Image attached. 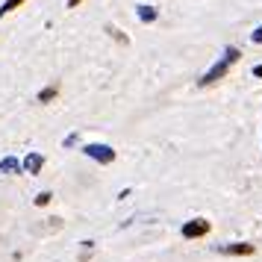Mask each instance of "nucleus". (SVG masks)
<instances>
[{
  "label": "nucleus",
  "mask_w": 262,
  "mask_h": 262,
  "mask_svg": "<svg viewBox=\"0 0 262 262\" xmlns=\"http://www.w3.org/2000/svg\"><path fill=\"white\" fill-rule=\"evenodd\" d=\"M238 56H242V53H238V48H227V50H224V56H221V59L215 62L212 68H209V71H206V74L201 77V85H212V83H218V80H221V77H224V74L230 71V65H233V62H238Z\"/></svg>",
  "instance_id": "f257e3e1"
},
{
  "label": "nucleus",
  "mask_w": 262,
  "mask_h": 262,
  "mask_svg": "<svg viewBox=\"0 0 262 262\" xmlns=\"http://www.w3.org/2000/svg\"><path fill=\"white\" fill-rule=\"evenodd\" d=\"M83 154L89 156V159L100 162V165H109V162H115V150H112L109 144H100V142H89V144L83 147Z\"/></svg>",
  "instance_id": "f03ea898"
},
{
  "label": "nucleus",
  "mask_w": 262,
  "mask_h": 262,
  "mask_svg": "<svg viewBox=\"0 0 262 262\" xmlns=\"http://www.w3.org/2000/svg\"><path fill=\"white\" fill-rule=\"evenodd\" d=\"M209 233V221L206 218H194L189 224H183V236L186 238H198V236H206Z\"/></svg>",
  "instance_id": "7ed1b4c3"
},
{
  "label": "nucleus",
  "mask_w": 262,
  "mask_h": 262,
  "mask_svg": "<svg viewBox=\"0 0 262 262\" xmlns=\"http://www.w3.org/2000/svg\"><path fill=\"white\" fill-rule=\"evenodd\" d=\"M41 165H45V156H41V154H36V150H33V154H27V159H24V171H27V174H38Z\"/></svg>",
  "instance_id": "20e7f679"
},
{
  "label": "nucleus",
  "mask_w": 262,
  "mask_h": 262,
  "mask_svg": "<svg viewBox=\"0 0 262 262\" xmlns=\"http://www.w3.org/2000/svg\"><path fill=\"white\" fill-rule=\"evenodd\" d=\"M0 171L3 174H18V171H24V162H18L15 156H6V159H0Z\"/></svg>",
  "instance_id": "39448f33"
},
{
  "label": "nucleus",
  "mask_w": 262,
  "mask_h": 262,
  "mask_svg": "<svg viewBox=\"0 0 262 262\" xmlns=\"http://www.w3.org/2000/svg\"><path fill=\"white\" fill-rule=\"evenodd\" d=\"M136 12H139V18H142L144 24H154L156 18H159V12H156L154 6H147V3H142V6H139Z\"/></svg>",
  "instance_id": "423d86ee"
},
{
  "label": "nucleus",
  "mask_w": 262,
  "mask_h": 262,
  "mask_svg": "<svg viewBox=\"0 0 262 262\" xmlns=\"http://www.w3.org/2000/svg\"><path fill=\"white\" fill-rule=\"evenodd\" d=\"M221 253H253V245H245V242H238V245H221Z\"/></svg>",
  "instance_id": "0eeeda50"
},
{
  "label": "nucleus",
  "mask_w": 262,
  "mask_h": 262,
  "mask_svg": "<svg viewBox=\"0 0 262 262\" xmlns=\"http://www.w3.org/2000/svg\"><path fill=\"white\" fill-rule=\"evenodd\" d=\"M56 95H59V85L53 83V85H48V89H41V92H38V103H50Z\"/></svg>",
  "instance_id": "6e6552de"
},
{
  "label": "nucleus",
  "mask_w": 262,
  "mask_h": 262,
  "mask_svg": "<svg viewBox=\"0 0 262 262\" xmlns=\"http://www.w3.org/2000/svg\"><path fill=\"white\" fill-rule=\"evenodd\" d=\"M24 0H3V6H0V18H6V15L12 12V9H18Z\"/></svg>",
  "instance_id": "1a4fd4ad"
},
{
  "label": "nucleus",
  "mask_w": 262,
  "mask_h": 262,
  "mask_svg": "<svg viewBox=\"0 0 262 262\" xmlns=\"http://www.w3.org/2000/svg\"><path fill=\"white\" fill-rule=\"evenodd\" d=\"M106 33H109V36H115V38H118V41H121V45H127V36L121 33L118 27H106Z\"/></svg>",
  "instance_id": "9d476101"
},
{
  "label": "nucleus",
  "mask_w": 262,
  "mask_h": 262,
  "mask_svg": "<svg viewBox=\"0 0 262 262\" xmlns=\"http://www.w3.org/2000/svg\"><path fill=\"white\" fill-rule=\"evenodd\" d=\"M50 198H53L50 191H41V194H36V206H48V203H50Z\"/></svg>",
  "instance_id": "9b49d317"
},
{
  "label": "nucleus",
  "mask_w": 262,
  "mask_h": 262,
  "mask_svg": "<svg viewBox=\"0 0 262 262\" xmlns=\"http://www.w3.org/2000/svg\"><path fill=\"white\" fill-rule=\"evenodd\" d=\"M250 38H253V41H256V45H262V27H256V30H253V33H250Z\"/></svg>",
  "instance_id": "f8f14e48"
},
{
  "label": "nucleus",
  "mask_w": 262,
  "mask_h": 262,
  "mask_svg": "<svg viewBox=\"0 0 262 262\" xmlns=\"http://www.w3.org/2000/svg\"><path fill=\"white\" fill-rule=\"evenodd\" d=\"M80 3H83V0H65V6H68V9H74V6H80Z\"/></svg>",
  "instance_id": "ddd939ff"
},
{
  "label": "nucleus",
  "mask_w": 262,
  "mask_h": 262,
  "mask_svg": "<svg viewBox=\"0 0 262 262\" xmlns=\"http://www.w3.org/2000/svg\"><path fill=\"white\" fill-rule=\"evenodd\" d=\"M253 74H256V77H262V65H256V68H253Z\"/></svg>",
  "instance_id": "4468645a"
}]
</instances>
